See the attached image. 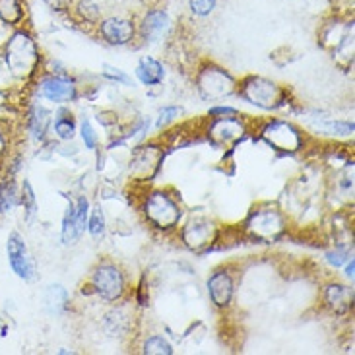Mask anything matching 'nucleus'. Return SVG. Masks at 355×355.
Returning <instances> with one entry per match:
<instances>
[{
    "label": "nucleus",
    "mask_w": 355,
    "mask_h": 355,
    "mask_svg": "<svg viewBox=\"0 0 355 355\" xmlns=\"http://www.w3.org/2000/svg\"><path fill=\"white\" fill-rule=\"evenodd\" d=\"M39 60H41V55H39L35 39L31 37L28 31L18 29L4 47V62L8 67L10 74L18 80H28L35 74Z\"/></svg>",
    "instance_id": "nucleus-1"
},
{
    "label": "nucleus",
    "mask_w": 355,
    "mask_h": 355,
    "mask_svg": "<svg viewBox=\"0 0 355 355\" xmlns=\"http://www.w3.org/2000/svg\"><path fill=\"white\" fill-rule=\"evenodd\" d=\"M144 214L148 221L159 230H171L181 220V210L177 202L162 191L152 192L144 204Z\"/></svg>",
    "instance_id": "nucleus-2"
},
{
    "label": "nucleus",
    "mask_w": 355,
    "mask_h": 355,
    "mask_svg": "<svg viewBox=\"0 0 355 355\" xmlns=\"http://www.w3.org/2000/svg\"><path fill=\"white\" fill-rule=\"evenodd\" d=\"M241 94L249 103L260 109H276L282 105V97H284L279 86L260 76L247 78L241 86Z\"/></svg>",
    "instance_id": "nucleus-3"
},
{
    "label": "nucleus",
    "mask_w": 355,
    "mask_h": 355,
    "mask_svg": "<svg viewBox=\"0 0 355 355\" xmlns=\"http://www.w3.org/2000/svg\"><path fill=\"white\" fill-rule=\"evenodd\" d=\"M198 92L204 99H223L235 92V80L218 67H206L198 74Z\"/></svg>",
    "instance_id": "nucleus-4"
},
{
    "label": "nucleus",
    "mask_w": 355,
    "mask_h": 355,
    "mask_svg": "<svg viewBox=\"0 0 355 355\" xmlns=\"http://www.w3.org/2000/svg\"><path fill=\"white\" fill-rule=\"evenodd\" d=\"M6 254H8V262L12 272L24 282H31L37 274V266L35 260L29 254L26 241L19 237L18 233H10L8 241H6Z\"/></svg>",
    "instance_id": "nucleus-5"
},
{
    "label": "nucleus",
    "mask_w": 355,
    "mask_h": 355,
    "mask_svg": "<svg viewBox=\"0 0 355 355\" xmlns=\"http://www.w3.org/2000/svg\"><path fill=\"white\" fill-rule=\"evenodd\" d=\"M94 289L101 299L105 301H116L125 293V276L116 268L115 264H101L97 266L92 278Z\"/></svg>",
    "instance_id": "nucleus-6"
},
{
    "label": "nucleus",
    "mask_w": 355,
    "mask_h": 355,
    "mask_svg": "<svg viewBox=\"0 0 355 355\" xmlns=\"http://www.w3.org/2000/svg\"><path fill=\"white\" fill-rule=\"evenodd\" d=\"M260 135L272 148L282 150V152H297L299 148H301V142H303L297 128L291 126L289 123H282V121L268 123L262 128Z\"/></svg>",
    "instance_id": "nucleus-7"
},
{
    "label": "nucleus",
    "mask_w": 355,
    "mask_h": 355,
    "mask_svg": "<svg viewBox=\"0 0 355 355\" xmlns=\"http://www.w3.org/2000/svg\"><path fill=\"white\" fill-rule=\"evenodd\" d=\"M247 230L262 241H272L284 231V220L276 210H259L247 221Z\"/></svg>",
    "instance_id": "nucleus-8"
},
{
    "label": "nucleus",
    "mask_w": 355,
    "mask_h": 355,
    "mask_svg": "<svg viewBox=\"0 0 355 355\" xmlns=\"http://www.w3.org/2000/svg\"><path fill=\"white\" fill-rule=\"evenodd\" d=\"M39 94L47 101L53 103H68L74 101L78 96V89L72 80L62 76H47L39 84Z\"/></svg>",
    "instance_id": "nucleus-9"
},
{
    "label": "nucleus",
    "mask_w": 355,
    "mask_h": 355,
    "mask_svg": "<svg viewBox=\"0 0 355 355\" xmlns=\"http://www.w3.org/2000/svg\"><path fill=\"white\" fill-rule=\"evenodd\" d=\"M214 237H216V227H214V223L206 220L191 221L182 230V241L192 250L206 249L211 241H214Z\"/></svg>",
    "instance_id": "nucleus-10"
},
{
    "label": "nucleus",
    "mask_w": 355,
    "mask_h": 355,
    "mask_svg": "<svg viewBox=\"0 0 355 355\" xmlns=\"http://www.w3.org/2000/svg\"><path fill=\"white\" fill-rule=\"evenodd\" d=\"M101 35L111 45H126L135 39V26L130 19L107 18L101 21Z\"/></svg>",
    "instance_id": "nucleus-11"
},
{
    "label": "nucleus",
    "mask_w": 355,
    "mask_h": 355,
    "mask_svg": "<svg viewBox=\"0 0 355 355\" xmlns=\"http://www.w3.org/2000/svg\"><path fill=\"white\" fill-rule=\"evenodd\" d=\"M243 132H245L243 123L237 121V119H233V116H221V119H218V121L210 126V130H208L211 142L220 146L237 142L241 136H243Z\"/></svg>",
    "instance_id": "nucleus-12"
},
{
    "label": "nucleus",
    "mask_w": 355,
    "mask_h": 355,
    "mask_svg": "<svg viewBox=\"0 0 355 355\" xmlns=\"http://www.w3.org/2000/svg\"><path fill=\"white\" fill-rule=\"evenodd\" d=\"M162 155V150H157L155 146L140 148L135 154V159L130 162V173L136 175L138 179H150L159 167Z\"/></svg>",
    "instance_id": "nucleus-13"
},
{
    "label": "nucleus",
    "mask_w": 355,
    "mask_h": 355,
    "mask_svg": "<svg viewBox=\"0 0 355 355\" xmlns=\"http://www.w3.org/2000/svg\"><path fill=\"white\" fill-rule=\"evenodd\" d=\"M208 293L216 307H227L233 299V279L227 272L218 270L208 279Z\"/></svg>",
    "instance_id": "nucleus-14"
},
{
    "label": "nucleus",
    "mask_w": 355,
    "mask_h": 355,
    "mask_svg": "<svg viewBox=\"0 0 355 355\" xmlns=\"http://www.w3.org/2000/svg\"><path fill=\"white\" fill-rule=\"evenodd\" d=\"M324 301L327 305L336 315H346L347 311L352 309V301H354V291L346 286H340V284H334V286H328L327 291H324Z\"/></svg>",
    "instance_id": "nucleus-15"
},
{
    "label": "nucleus",
    "mask_w": 355,
    "mask_h": 355,
    "mask_svg": "<svg viewBox=\"0 0 355 355\" xmlns=\"http://www.w3.org/2000/svg\"><path fill=\"white\" fill-rule=\"evenodd\" d=\"M169 29V16L162 12V10H152L146 14L144 21H142V35L148 41H155L164 35Z\"/></svg>",
    "instance_id": "nucleus-16"
},
{
    "label": "nucleus",
    "mask_w": 355,
    "mask_h": 355,
    "mask_svg": "<svg viewBox=\"0 0 355 355\" xmlns=\"http://www.w3.org/2000/svg\"><path fill=\"white\" fill-rule=\"evenodd\" d=\"M164 67L152 57H142L138 67H136V78L144 84V86H157L164 82Z\"/></svg>",
    "instance_id": "nucleus-17"
},
{
    "label": "nucleus",
    "mask_w": 355,
    "mask_h": 355,
    "mask_svg": "<svg viewBox=\"0 0 355 355\" xmlns=\"http://www.w3.org/2000/svg\"><path fill=\"white\" fill-rule=\"evenodd\" d=\"M19 204V189L12 179L0 182V214L12 211Z\"/></svg>",
    "instance_id": "nucleus-18"
},
{
    "label": "nucleus",
    "mask_w": 355,
    "mask_h": 355,
    "mask_svg": "<svg viewBox=\"0 0 355 355\" xmlns=\"http://www.w3.org/2000/svg\"><path fill=\"white\" fill-rule=\"evenodd\" d=\"M0 19L8 26H19L24 19V6L19 0H0Z\"/></svg>",
    "instance_id": "nucleus-19"
},
{
    "label": "nucleus",
    "mask_w": 355,
    "mask_h": 355,
    "mask_svg": "<svg viewBox=\"0 0 355 355\" xmlns=\"http://www.w3.org/2000/svg\"><path fill=\"white\" fill-rule=\"evenodd\" d=\"M67 289L62 286H51L47 289V293H45V303H47V307H51L53 313H60L62 309L67 307Z\"/></svg>",
    "instance_id": "nucleus-20"
},
{
    "label": "nucleus",
    "mask_w": 355,
    "mask_h": 355,
    "mask_svg": "<svg viewBox=\"0 0 355 355\" xmlns=\"http://www.w3.org/2000/svg\"><path fill=\"white\" fill-rule=\"evenodd\" d=\"M49 113L45 111V109H41V107H37L31 115H29V128H31V132H33V136L35 138H43L45 136V132H47V125H49Z\"/></svg>",
    "instance_id": "nucleus-21"
},
{
    "label": "nucleus",
    "mask_w": 355,
    "mask_h": 355,
    "mask_svg": "<svg viewBox=\"0 0 355 355\" xmlns=\"http://www.w3.org/2000/svg\"><path fill=\"white\" fill-rule=\"evenodd\" d=\"M19 202H21V206L26 210V218L31 220L35 216V211H37V200H35V192H33V187H31L29 181H24V184H21Z\"/></svg>",
    "instance_id": "nucleus-22"
},
{
    "label": "nucleus",
    "mask_w": 355,
    "mask_h": 355,
    "mask_svg": "<svg viewBox=\"0 0 355 355\" xmlns=\"http://www.w3.org/2000/svg\"><path fill=\"white\" fill-rule=\"evenodd\" d=\"M80 235H78L76 230V218H74V204H68L67 214L62 218V241L70 245L74 243Z\"/></svg>",
    "instance_id": "nucleus-23"
},
{
    "label": "nucleus",
    "mask_w": 355,
    "mask_h": 355,
    "mask_svg": "<svg viewBox=\"0 0 355 355\" xmlns=\"http://www.w3.org/2000/svg\"><path fill=\"white\" fill-rule=\"evenodd\" d=\"M144 354L171 355V354H173V347L169 346V342H167V340H164L162 336H152V338H148V340H146Z\"/></svg>",
    "instance_id": "nucleus-24"
},
{
    "label": "nucleus",
    "mask_w": 355,
    "mask_h": 355,
    "mask_svg": "<svg viewBox=\"0 0 355 355\" xmlns=\"http://www.w3.org/2000/svg\"><path fill=\"white\" fill-rule=\"evenodd\" d=\"M87 231L99 239V237H103V233H105V214L101 208H96L94 214H92V218L87 221Z\"/></svg>",
    "instance_id": "nucleus-25"
},
{
    "label": "nucleus",
    "mask_w": 355,
    "mask_h": 355,
    "mask_svg": "<svg viewBox=\"0 0 355 355\" xmlns=\"http://www.w3.org/2000/svg\"><path fill=\"white\" fill-rule=\"evenodd\" d=\"M74 130H76V126H74V121L70 116H58L57 123H55V132H57L58 138L70 140L74 136Z\"/></svg>",
    "instance_id": "nucleus-26"
},
{
    "label": "nucleus",
    "mask_w": 355,
    "mask_h": 355,
    "mask_svg": "<svg viewBox=\"0 0 355 355\" xmlns=\"http://www.w3.org/2000/svg\"><path fill=\"white\" fill-rule=\"evenodd\" d=\"M87 208H89V202H87L86 198H80V200H78L76 206H74V218H76L78 235H82V233L86 231Z\"/></svg>",
    "instance_id": "nucleus-27"
},
{
    "label": "nucleus",
    "mask_w": 355,
    "mask_h": 355,
    "mask_svg": "<svg viewBox=\"0 0 355 355\" xmlns=\"http://www.w3.org/2000/svg\"><path fill=\"white\" fill-rule=\"evenodd\" d=\"M216 2L218 0H189V6H191L192 14H196V16H208L216 8Z\"/></svg>",
    "instance_id": "nucleus-28"
},
{
    "label": "nucleus",
    "mask_w": 355,
    "mask_h": 355,
    "mask_svg": "<svg viewBox=\"0 0 355 355\" xmlns=\"http://www.w3.org/2000/svg\"><path fill=\"white\" fill-rule=\"evenodd\" d=\"M181 115V109L179 107H165V109H162L159 111V119H157V128H162V126H165L167 123H171L175 116Z\"/></svg>",
    "instance_id": "nucleus-29"
},
{
    "label": "nucleus",
    "mask_w": 355,
    "mask_h": 355,
    "mask_svg": "<svg viewBox=\"0 0 355 355\" xmlns=\"http://www.w3.org/2000/svg\"><path fill=\"white\" fill-rule=\"evenodd\" d=\"M82 140H84V144H86L87 150H94V148L97 146V136L87 121L82 123Z\"/></svg>",
    "instance_id": "nucleus-30"
},
{
    "label": "nucleus",
    "mask_w": 355,
    "mask_h": 355,
    "mask_svg": "<svg viewBox=\"0 0 355 355\" xmlns=\"http://www.w3.org/2000/svg\"><path fill=\"white\" fill-rule=\"evenodd\" d=\"M103 74H105L109 80H116V82H121V84H125V86H132V80L126 76L123 70H119V68L103 67Z\"/></svg>",
    "instance_id": "nucleus-31"
},
{
    "label": "nucleus",
    "mask_w": 355,
    "mask_h": 355,
    "mask_svg": "<svg viewBox=\"0 0 355 355\" xmlns=\"http://www.w3.org/2000/svg\"><path fill=\"white\" fill-rule=\"evenodd\" d=\"M328 262L334 266V268H338V266H342L344 262H347L349 260V250L347 249H336L334 252H330L327 257Z\"/></svg>",
    "instance_id": "nucleus-32"
},
{
    "label": "nucleus",
    "mask_w": 355,
    "mask_h": 355,
    "mask_svg": "<svg viewBox=\"0 0 355 355\" xmlns=\"http://www.w3.org/2000/svg\"><path fill=\"white\" fill-rule=\"evenodd\" d=\"M80 14L87 19V21H96L99 18V8H97L94 2H82L80 4Z\"/></svg>",
    "instance_id": "nucleus-33"
},
{
    "label": "nucleus",
    "mask_w": 355,
    "mask_h": 355,
    "mask_svg": "<svg viewBox=\"0 0 355 355\" xmlns=\"http://www.w3.org/2000/svg\"><path fill=\"white\" fill-rule=\"evenodd\" d=\"M43 2L49 4L53 10H67L72 4V0H43Z\"/></svg>",
    "instance_id": "nucleus-34"
},
{
    "label": "nucleus",
    "mask_w": 355,
    "mask_h": 355,
    "mask_svg": "<svg viewBox=\"0 0 355 355\" xmlns=\"http://www.w3.org/2000/svg\"><path fill=\"white\" fill-rule=\"evenodd\" d=\"M210 115H235V109H231V107H216V109H211Z\"/></svg>",
    "instance_id": "nucleus-35"
},
{
    "label": "nucleus",
    "mask_w": 355,
    "mask_h": 355,
    "mask_svg": "<svg viewBox=\"0 0 355 355\" xmlns=\"http://www.w3.org/2000/svg\"><path fill=\"white\" fill-rule=\"evenodd\" d=\"M6 150H8V140H6V135H4V130L0 128V159L6 155Z\"/></svg>",
    "instance_id": "nucleus-36"
},
{
    "label": "nucleus",
    "mask_w": 355,
    "mask_h": 355,
    "mask_svg": "<svg viewBox=\"0 0 355 355\" xmlns=\"http://www.w3.org/2000/svg\"><path fill=\"white\" fill-rule=\"evenodd\" d=\"M354 266H355L354 259H349V264L346 266V276H347V278H354Z\"/></svg>",
    "instance_id": "nucleus-37"
}]
</instances>
